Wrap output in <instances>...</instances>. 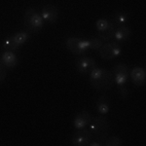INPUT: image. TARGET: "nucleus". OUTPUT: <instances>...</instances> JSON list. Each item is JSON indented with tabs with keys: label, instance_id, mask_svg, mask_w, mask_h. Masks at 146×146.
<instances>
[{
	"label": "nucleus",
	"instance_id": "39448f33",
	"mask_svg": "<svg viewBox=\"0 0 146 146\" xmlns=\"http://www.w3.org/2000/svg\"><path fill=\"white\" fill-rule=\"evenodd\" d=\"M98 51H100V58L107 60L117 58L122 53L121 47L117 42H107V43L103 44Z\"/></svg>",
	"mask_w": 146,
	"mask_h": 146
},
{
	"label": "nucleus",
	"instance_id": "5701e85b",
	"mask_svg": "<svg viewBox=\"0 0 146 146\" xmlns=\"http://www.w3.org/2000/svg\"><path fill=\"white\" fill-rule=\"evenodd\" d=\"M119 89H120V94L123 98H126L128 96V89L126 88V86L123 85V86H119Z\"/></svg>",
	"mask_w": 146,
	"mask_h": 146
},
{
	"label": "nucleus",
	"instance_id": "7ed1b4c3",
	"mask_svg": "<svg viewBox=\"0 0 146 146\" xmlns=\"http://www.w3.org/2000/svg\"><path fill=\"white\" fill-rule=\"evenodd\" d=\"M23 23L29 31L38 32L43 27L44 20L34 8H27L23 13Z\"/></svg>",
	"mask_w": 146,
	"mask_h": 146
},
{
	"label": "nucleus",
	"instance_id": "6ab92c4d",
	"mask_svg": "<svg viewBox=\"0 0 146 146\" xmlns=\"http://www.w3.org/2000/svg\"><path fill=\"white\" fill-rule=\"evenodd\" d=\"M103 142H104L103 145H105V146H120V145H122V141L120 139V137L115 136V135L107 137Z\"/></svg>",
	"mask_w": 146,
	"mask_h": 146
},
{
	"label": "nucleus",
	"instance_id": "2eb2a0df",
	"mask_svg": "<svg viewBox=\"0 0 146 146\" xmlns=\"http://www.w3.org/2000/svg\"><path fill=\"white\" fill-rule=\"evenodd\" d=\"M131 35V30L126 25H121L118 28L115 29V33H114V37L115 40L118 42H122V41H126L127 39Z\"/></svg>",
	"mask_w": 146,
	"mask_h": 146
},
{
	"label": "nucleus",
	"instance_id": "9b49d317",
	"mask_svg": "<svg viewBox=\"0 0 146 146\" xmlns=\"http://www.w3.org/2000/svg\"><path fill=\"white\" fill-rule=\"evenodd\" d=\"M131 79L133 84L136 87H142L145 85L146 72L142 67H135L131 71Z\"/></svg>",
	"mask_w": 146,
	"mask_h": 146
},
{
	"label": "nucleus",
	"instance_id": "f8f14e48",
	"mask_svg": "<svg viewBox=\"0 0 146 146\" xmlns=\"http://www.w3.org/2000/svg\"><path fill=\"white\" fill-rule=\"evenodd\" d=\"M0 62L5 65L6 68H14L18 65L19 60L12 51H5L0 56Z\"/></svg>",
	"mask_w": 146,
	"mask_h": 146
},
{
	"label": "nucleus",
	"instance_id": "1a4fd4ad",
	"mask_svg": "<svg viewBox=\"0 0 146 146\" xmlns=\"http://www.w3.org/2000/svg\"><path fill=\"white\" fill-rule=\"evenodd\" d=\"M41 16L43 18L44 22H48L51 25L56 23L58 18V7L52 4H47L42 8L41 10Z\"/></svg>",
	"mask_w": 146,
	"mask_h": 146
},
{
	"label": "nucleus",
	"instance_id": "20e7f679",
	"mask_svg": "<svg viewBox=\"0 0 146 146\" xmlns=\"http://www.w3.org/2000/svg\"><path fill=\"white\" fill-rule=\"evenodd\" d=\"M65 45L68 51L76 56L83 55L85 52L90 49L89 40L77 38V37H69L65 42Z\"/></svg>",
	"mask_w": 146,
	"mask_h": 146
},
{
	"label": "nucleus",
	"instance_id": "9d476101",
	"mask_svg": "<svg viewBox=\"0 0 146 146\" xmlns=\"http://www.w3.org/2000/svg\"><path fill=\"white\" fill-rule=\"evenodd\" d=\"M92 115L91 113L87 110H83V111L79 112L78 114L75 116L74 121H73V125L74 128L79 129H84L91 123L92 121Z\"/></svg>",
	"mask_w": 146,
	"mask_h": 146
},
{
	"label": "nucleus",
	"instance_id": "f03ea898",
	"mask_svg": "<svg viewBox=\"0 0 146 146\" xmlns=\"http://www.w3.org/2000/svg\"><path fill=\"white\" fill-rule=\"evenodd\" d=\"M90 125V131L96 140L103 143L109 135L110 124L106 117L98 116L92 119Z\"/></svg>",
	"mask_w": 146,
	"mask_h": 146
},
{
	"label": "nucleus",
	"instance_id": "f3484780",
	"mask_svg": "<svg viewBox=\"0 0 146 146\" xmlns=\"http://www.w3.org/2000/svg\"><path fill=\"white\" fill-rule=\"evenodd\" d=\"M13 38L15 40L16 44H17L19 47H21L23 44H25V42L29 39V33H27V32H25V31H21V32H18V33L14 34Z\"/></svg>",
	"mask_w": 146,
	"mask_h": 146
},
{
	"label": "nucleus",
	"instance_id": "aec40b11",
	"mask_svg": "<svg viewBox=\"0 0 146 146\" xmlns=\"http://www.w3.org/2000/svg\"><path fill=\"white\" fill-rule=\"evenodd\" d=\"M90 43V49L92 50H100V47L103 45V41L98 37H93L91 40H89Z\"/></svg>",
	"mask_w": 146,
	"mask_h": 146
},
{
	"label": "nucleus",
	"instance_id": "4468645a",
	"mask_svg": "<svg viewBox=\"0 0 146 146\" xmlns=\"http://www.w3.org/2000/svg\"><path fill=\"white\" fill-rule=\"evenodd\" d=\"M115 25L112 22H109L108 27L105 28L102 31H98V38L102 40L103 42H108L110 39H112L114 37L115 33Z\"/></svg>",
	"mask_w": 146,
	"mask_h": 146
},
{
	"label": "nucleus",
	"instance_id": "423d86ee",
	"mask_svg": "<svg viewBox=\"0 0 146 146\" xmlns=\"http://www.w3.org/2000/svg\"><path fill=\"white\" fill-rule=\"evenodd\" d=\"M92 139H93V135L91 131L84 128L75 131L74 135H72L71 142L75 146H88Z\"/></svg>",
	"mask_w": 146,
	"mask_h": 146
},
{
	"label": "nucleus",
	"instance_id": "f257e3e1",
	"mask_svg": "<svg viewBox=\"0 0 146 146\" xmlns=\"http://www.w3.org/2000/svg\"><path fill=\"white\" fill-rule=\"evenodd\" d=\"M90 82L96 90L100 92L108 91L114 85L113 73L105 68L96 67L90 73Z\"/></svg>",
	"mask_w": 146,
	"mask_h": 146
},
{
	"label": "nucleus",
	"instance_id": "412c9836",
	"mask_svg": "<svg viewBox=\"0 0 146 146\" xmlns=\"http://www.w3.org/2000/svg\"><path fill=\"white\" fill-rule=\"evenodd\" d=\"M108 25H109V21L105 20V19H100V20L96 21V27L98 29V31H102L108 27Z\"/></svg>",
	"mask_w": 146,
	"mask_h": 146
},
{
	"label": "nucleus",
	"instance_id": "0eeeda50",
	"mask_svg": "<svg viewBox=\"0 0 146 146\" xmlns=\"http://www.w3.org/2000/svg\"><path fill=\"white\" fill-rule=\"evenodd\" d=\"M113 77H114V83L118 86H123L127 83L129 78V68L124 63H119L113 69Z\"/></svg>",
	"mask_w": 146,
	"mask_h": 146
},
{
	"label": "nucleus",
	"instance_id": "a211bd4d",
	"mask_svg": "<svg viewBox=\"0 0 146 146\" xmlns=\"http://www.w3.org/2000/svg\"><path fill=\"white\" fill-rule=\"evenodd\" d=\"M3 48L5 49L6 51L14 52V51L18 50L20 47L16 44L15 40H14V38H13V35H12V36L7 37V38L5 39V41H4V43H3Z\"/></svg>",
	"mask_w": 146,
	"mask_h": 146
},
{
	"label": "nucleus",
	"instance_id": "ddd939ff",
	"mask_svg": "<svg viewBox=\"0 0 146 146\" xmlns=\"http://www.w3.org/2000/svg\"><path fill=\"white\" fill-rule=\"evenodd\" d=\"M96 110L101 115H105L110 110V100L107 96H101L96 101Z\"/></svg>",
	"mask_w": 146,
	"mask_h": 146
},
{
	"label": "nucleus",
	"instance_id": "b1692460",
	"mask_svg": "<svg viewBox=\"0 0 146 146\" xmlns=\"http://www.w3.org/2000/svg\"><path fill=\"white\" fill-rule=\"evenodd\" d=\"M89 145L90 146H101V145H103V143L102 142H100V141H98V140H94L93 142H91L89 143Z\"/></svg>",
	"mask_w": 146,
	"mask_h": 146
},
{
	"label": "nucleus",
	"instance_id": "6e6552de",
	"mask_svg": "<svg viewBox=\"0 0 146 146\" xmlns=\"http://www.w3.org/2000/svg\"><path fill=\"white\" fill-rule=\"evenodd\" d=\"M96 66V62L94 58L89 56H83L76 60V68L77 71L82 74L91 73Z\"/></svg>",
	"mask_w": 146,
	"mask_h": 146
},
{
	"label": "nucleus",
	"instance_id": "4be33fe9",
	"mask_svg": "<svg viewBox=\"0 0 146 146\" xmlns=\"http://www.w3.org/2000/svg\"><path fill=\"white\" fill-rule=\"evenodd\" d=\"M7 77V68L5 65L0 62V82L4 81Z\"/></svg>",
	"mask_w": 146,
	"mask_h": 146
},
{
	"label": "nucleus",
	"instance_id": "dca6fc26",
	"mask_svg": "<svg viewBox=\"0 0 146 146\" xmlns=\"http://www.w3.org/2000/svg\"><path fill=\"white\" fill-rule=\"evenodd\" d=\"M127 22H128V14L126 12H117L114 15L112 23L121 27V25H125Z\"/></svg>",
	"mask_w": 146,
	"mask_h": 146
}]
</instances>
